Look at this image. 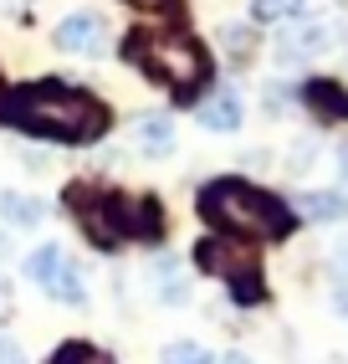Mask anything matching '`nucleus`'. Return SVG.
I'll return each instance as SVG.
<instances>
[{"instance_id":"obj_1","label":"nucleus","mask_w":348,"mask_h":364,"mask_svg":"<svg viewBox=\"0 0 348 364\" xmlns=\"http://www.w3.org/2000/svg\"><path fill=\"white\" fill-rule=\"evenodd\" d=\"M0 129L67 144V149H87L113 129V108L82 82L36 77V82H16L0 92Z\"/></svg>"},{"instance_id":"obj_3","label":"nucleus","mask_w":348,"mask_h":364,"mask_svg":"<svg viewBox=\"0 0 348 364\" xmlns=\"http://www.w3.org/2000/svg\"><path fill=\"white\" fill-rule=\"evenodd\" d=\"M123 62L143 72L148 82H159L174 103H195L215 77V62L200 46V36H190L180 26H138L123 36Z\"/></svg>"},{"instance_id":"obj_20","label":"nucleus","mask_w":348,"mask_h":364,"mask_svg":"<svg viewBox=\"0 0 348 364\" xmlns=\"http://www.w3.org/2000/svg\"><path fill=\"white\" fill-rule=\"evenodd\" d=\"M312 164V144H297L292 149V169H308Z\"/></svg>"},{"instance_id":"obj_19","label":"nucleus","mask_w":348,"mask_h":364,"mask_svg":"<svg viewBox=\"0 0 348 364\" xmlns=\"http://www.w3.org/2000/svg\"><path fill=\"white\" fill-rule=\"evenodd\" d=\"M123 6H134V11H143V16H180L185 0H123Z\"/></svg>"},{"instance_id":"obj_17","label":"nucleus","mask_w":348,"mask_h":364,"mask_svg":"<svg viewBox=\"0 0 348 364\" xmlns=\"http://www.w3.org/2000/svg\"><path fill=\"white\" fill-rule=\"evenodd\" d=\"M164 364H220V359L195 338H174V344H164Z\"/></svg>"},{"instance_id":"obj_8","label":"nucleus","mask_w":348,"mask_h":364,"mask_svg":"<svg viewBox=\"0 0 348 364\" xmlns=\"http://www.w3.org/2000/svg\"><path fill=\"white\" fill-rule=\"evenodd\" d=\"M303 103L322 118V124H348V87L333 77H312L303 82Z\"/></svg>"},{"instance_id":"obj_2","label":"nucleus","mask_w":348,"mask_h":364,"mask_svg":"<svg viewBox=\"0 0 348 364\" xmlns=\"http://www.w3.org/2000/svg\"><path fill=\"white\" fill-rule=\"evenodd\" d=\"M62 205L97 252H118L129 241L134 247H159L164 231H169L164 205L154 196H129V190H108V185H92V180L67 185Z\"/></svg>"},{"instance_id":"obj_7","label":"nucleus","mask_w":348,"mask_h":364,"mask_svg":"<svg viewBox=\"0 0 348 364\" xmlns=\"http://www.w3.org/2000/svg\"><path fill=\"white\" fill-rule=\"evenodd\" d=\"M333 46V26L328 21H297L292 31L277 36V62H308V57H322Z\"/></svg>"},{"instance_id":"obj_12","label":"nucleus","mask_w":348,"mask_h":364,"mask_svg":"<svg viewBox=\"0 0 348 364\" xmlns=\"http://www.w3.org/2000/svg\"><path fill=\"white\" fill-rule=\"evenodd\" d=\"M297 210L308 221H348V196H338V190H308V196H297Z\"/></svg>"},{"instance_id":"obj_24","label":"nucleus","mask_w":348,"mask_h":364,"mask_svg":"<svg viewBox=\"0 0 348 364\" xmlns=\"http://www.w3.org/2000/svg\"><path fill=\"white\" fill-rule=\"evenodd\" d=\"M11 257V241H6V231H0V262H6Z\"/></svg>"},{"instance_id":"obj_14","label":"nucleus","mask_w":348,"mask_h":364,"mask_svg":"<svg viewBox=\"0 0 348 364\" xmlns=\"http://www.w3.org/2000/svg\"><path fill=\"white\" fill-rule=\"evenodd\" d=\"M154 298L169 303V308H180V303L190 298V287H185V277H180V267H174L169 257L154 262Z\"/></svg>"},{"instance_id":"obj_18","label":"nucleus","mask_w":348,"mask_h":364,"mask_svg":"<svg viewBox=\"0 0 348 364\" xmlns=\"http://www.w3.org/2000/svg\"><path fill=\"white\" fill-rule=\"evenodd\" d=\"M303 16V0H251V21L271 26V21H297Z\"/></svg>"},{"instance_id":"obj_23","label":"nucleus","mask_w":348,"mask_h":364,"mask_svg":"<svg viewBox=\"0 0 348 364\" xmlns=\"http://www.w3.org/2000/svg\"><path fill=\"white\" fill-rule=\"evenodd\" d=\"M220 364H251V359H246V354H226V359H220Z\"/></svg>"},{"instance_id":"obj_21","label":"nucleus","mask_w":348,"mask_h":364,"mask_svg":"<svg viewBox=\"0 0 348 364\" xmlns=\"http://www.w3.org/2000/svg\"><path fill=\"white\" fill-rule=\"evenodd\" d=\"M0 364H21V354H16V349H6V344H0Z\"/></svg>"},{"instance_id":"obj_11","label":"nucleus","mask_w":348,"mask_h":364,"mask_svg":"<svg viewBox=\"0 0 348 364\" xmlns=\"http://www.w3.org/2000/svg\"><path fill=\"white\" fill-rule=\"evenodd\" d=\"M0 215H6L11 226L31 231V226H41V221H46V205H41L36 196H21V190H0Z\"/></svg>"},{"instance_id":"obj_4","label":"nucleus","mask_w":348,"mask_h":364,"mask_svg":"<svg viewBox=\"0 0 348 364\" xmlns=\"http://www.w3.org/2000/svg\"><path fill=\"white\" fill-rule=\"evenodd\" d=\"M195 210H200V221L210 231L236 236V241H287L297 231V210L282 196H271V190H261L251 180H236V175L200 185Z\"/></svg>"},{"instance_id":"obj_6","label":"nucleus","mask_w":348,"mask_h":364,"mask_svg":"<svg viewBox=\"0 0 348 364\" xmlns=\"http://www.w3.org/2000/svg\"><path fill=\"white\" fill-rule=\"evenodd\" d=\"M52 41L72 57H103L108 52V26H103V16H92V11H72L52 31Z\"/></svg>"},{"instance_id":"obj_5","label":"nucleus","mask_w":348,"mask_h":364,"mask_svg":"<svg viewBox=\"0 0 348 364\" xmlns=\"http://www.w3.org/2000/svg\"><path fill=\"white\" fill-rule=\"evenodd\" d=\"M195 272H205L215 282H226V293L241 308H256L266 303V282H261V257L251 241H236V236H200L195 241Z\"/></svg>"},{"instance_id":"obj_25","label":"nucleus","mask_w":348,"mask_h":364,"mask_svg":"<svg viewBox=\"0 0 348 364\" xmlns=\"http://www.w3.org/2000/svg\"><path fill=\"white\" fill-rule=\"evenodd\" d=\"M6 293H11V282H6V277H0V303H6Z\"/></svg>"},{"instance_id":"obj_22","label":"nucleus","mask_w":348,"mask_h":364,"mask_svg":"<svg viewBox=\"0 0 348 364\" xmlns=\"http://www.w3.org/2000/svg\"><path fill=\"white\" fill-rule=\"evenodd\" d=\"M338 169H343V180H348V144L338 149Z\"/></svg>"},{"instance_id":"obj_10","label":"nucleus","mask_w":348,"mask_h":364,"mask_svg":"<svg viewBox=\"0 0 348 364\" xmlns=\"http://www.w3.org/2000/svg\"><path fill=\"white\" fill-rule=\"evenodd\" d=\"M134 144H138V154L164 159V154H174V124H169L164 113H143L138 129H134Z\"/></svg>"},{"instance_id":"obj_9","label":"nucleus","mask_w":348,"mask_h":364,"mask_svg":"<svg viewBox=\"0 0 348 364\" xmlns=\"http://www.w3.org/2000/svg\"><path fill=\"white\" fill-rule=\"evenodd\" d=\"M195 118H200V129H210V134H236L241 129V98H236V87H215L210 98L195 108Z\"/></svg>"},{"instance_id":"obj_13","label":"nucleus","mask_w":348,"mask_h":364,"mask_svg":"<svg viewBox=\"0 0 348 364\" xmlns=\"http://www.w3.org/2000/svg\"><path fill=\"white\" fill-rule=\"evenodd\" d=\"M46 293H52L57 303H72V308H82V303H87L82 272H77V267H72V257H62V267L52 272V282H46Z\"/></svg>"},{"instance_id":"obj_15","label":"nucleus","mask_w":348,"mask_h":364,"mask_svg":"<svg viewBox=\"0 0 348 364\" xmlns=\"http://www.w3.org/2000/svg\"><path fill=\"white\" fill-rule=\"evenodd\" d=\"M46 364H118L108 349H97V344H87V338H67V344H57L52 349V359Z\"/></svg>"},{"instance_id":"obj_16","label":"nucleus","mask_w":348,"mask_h":364,"mask_svg":"<svg viewBox=\"0 0 348 364\" xmlns=\"http://www.w3.org/2000/svg\"><path fill=\"white\" fill-rule=\"evenodd\" d=\"M62 247H57V241H46V247H36L31 257H26V277L36 282V287H46V282H52V272H57V267H62Z\"/></svg>"}]
</instances>
